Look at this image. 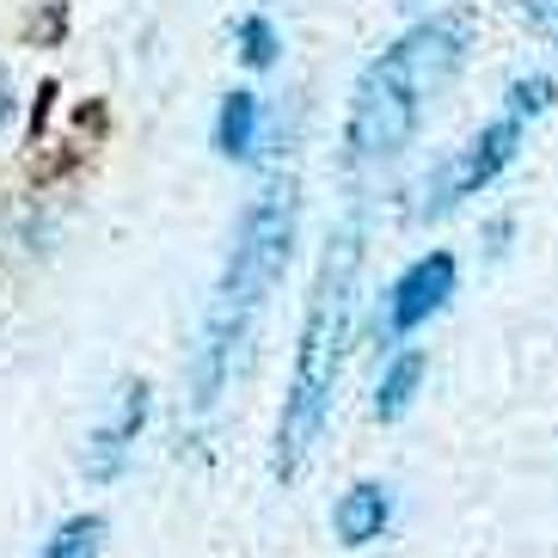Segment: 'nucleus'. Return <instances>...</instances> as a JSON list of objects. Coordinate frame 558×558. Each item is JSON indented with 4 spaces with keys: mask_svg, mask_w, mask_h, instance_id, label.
<instances>
[{
    "mask_svg": "<svg viewBox=\"0 0 558 558\" xmlns=\"http://www.w3.org/2000/svg\"><path fill=\"white\" fill-rule=\"evenodd\" d=\"M356 277H362V221L350 215L344 228L326 240L307 319H301L295 375H289V393H282L277 460H270L277 478H295L313 460L326 424H331V399H338V380H344V362H350V338H356Z\"/></svg>",
    "mask_w": 558,
    "mask_h": 558,
    "instance_id": "2",
    "label": "nucleus"
},
{
    "mask_svg": "<svg viewBox=\"0 0 558 558\" xmlns=\"http://www.w3.org/2000/svg\"><path fill=\"white\" fill-rule=\"evenodd\" d=\"M142 424H148V387L135 380V387H123V399H117L111 417L93 429V442H86V478H99V485H105V478L123 473V466H130V454H135Z\"/></svg>",
    "mask_w": 558,
    "mask_h": 558,
    "instance_id": "6",
    "label": "nucleus"
},
{
    "mask_svg": "<svg viewBox=\"0 0 558 558\" xmlns=\"http://www.w3.org/2000/svg\"><path fill=\"white\" fill-rule=\"evenodd\" d=\"M387 522H393V497H387V485H350V492L338 497V509H331V527H338V541L344 546L380 541Z\"/></svg>",
    "mask_w": 558,
    "mask_h": 558,
    "instance_id": "7",
    "label": "nucleus"
},
{
    "mask_svg": "<svg viewBox=\"0 0 558 558\" xmlns=\"http://www.w3.org/2000/svg\"><path fill=\"white\" fill-rule=\"evenodd\" d=\"M99 546H105L99 515H68L50 541H44V558H99Z\"/></svg>",
    "mask_w": 558,
    "mask_h": 558,
    "instance_id": "10",
    "label": "nucleus"
},
{
    "mask_svg": "<svg viewBox=\"0 0 558 558\" xmlns=\"http://www.w3.org/2000/svg\"><path fill=\"white\" fill-rule=\"evenodd\" d=\"M233 44H240L246 68H270V62H277V50H282L277 25H270L264 13H246V19H240V25H233Z\"/></svg>",
    "mask_w": 558,
    "mask_h": 558,
    "instance_id": "11",
    "label": "nucleus"
},
{
    "mask_svg": "<svg viewBox=\"0 0 558 558\" xmlns=\"http://www.w3.org/2000/svg\"><path fill=\"white\" fill-rule=\"evenodd\" d=\"M417 380H424V350H399L393 362H387V375H380L375 387V417H405L411 399H417Z\"/></svg>",
    "mask_w": 558,
    "mask_h": 558,
    "instance_id": "9",
    "label": "nucleus"
},
{
    "mask_svg": "<svg viewBox=\"0 0 558 558\" xmlns=\"http://www.w3.org/2000/svg\"><path fill=\"white\" fill-rule=\"evenodd\" d=\"M7 111H13V93H7V74H0V123H7Z\"/></svg>",
    "mask_w": 558,
    "mask_h": 558,
    "instance_id": "13",
    "label": "nucleus"
},
{
    "mask_svg": "<svg viewBox=\"0 0 558 558\" xmlns=\"http://www.w3.org/2000/svg\"><path fill=\"white\" fill-rule=\"evenodd\" d=\"M258 93H228L221 99V111H215V148L228 154V160H252V148H258Z\"/></svg>",
    "mask_w": 558,
    "mask_h": 558,
    "instance_id": "8",
    "label": "nucleus"
},
{
    "mask_svg": "<svg viewBox=\"0 0 558 558\" xmlns=\"http://www.w3.org/2000/svg\"><path fill=\"white\" fill-rule=\"evenodd\" d=\"M295 221H301L295 172H277L246 203L240 228H233L228 264H221V282H215L209 307H203V331H197V350H191V405L197 411H209L215 399L228 393L233 368H240L252 331H258L264 307H270V289L289 270Z\"/></svg>",
    "mask_w": 558,
    "mask_h": 558,
    "instance_id": "1",
    "label": "nucleus"
},
{
    "mask_svg": "<svg viewBox=\"0 0 558 558\" xmlns=\"http://www.w3.org/2000/svg\"><path fill=\"white\" fill-rule=\"evenodd\" d=\"M553 99H558L553 74H522V81H509L504 111H497L492 123H485V130H478L473 142H466V148H460L454 160L424 184V209L442 215V209H454V203L478 197L485 184L504 179L509 166H515V154H522V142H527V123H534Z\"/></svg>",
    "mask_w": 558,
    "mask_h": 558,
    "instance_id": "4",
    "label": "nucleus"
},
{
    "mask_svg": "<svg viewBox=\"0 0 558 558\" xmlns=\"http://www.w3.org/2000/svg\"><path fill=\"white\" fill-rule=\"evenodd\" d=\"M454 282H460L454 252H424V258H411L393 277V289H387V331H393V338H411L417 326H429V319L454 301Z\"/></svg>",
    "mask_w": 558,
    "mask_h": 558,
    "instance_id": "5",
    "label": "nucleus"
},
{
    "mask_svg": "<svg viewBox=\"0 0 558 558\" xmlns=\"http://www.w3.org/2000/svg\"><path fill=\"white\" fill-rule=\"evenodd\" d=\"M466 44H473V19L466 13H429L362 68L356 93H350V117H344L350 160L380 166L393 154H405L424 111L436 105V93L460 74Z\"/></svg>",
    "mask_w": 558,
    "mask_h": 558,
    "instance_id": "3",
    "label": "nucleus"
},
{
    "mask_svg": "<svg viewBox=\"0 0 558 558\" xmlns=\"http://www.w3.org/2000/svg\"><path fill=\"white\" fill-rule=\"evenodd\" d=\"M515 7H522L527 32L541 37L546 50H558V0H515Z\"/></svg>",
    "mask_w": 558,
    "mask_h": 558,
    "instance_id": "12",
    "label": "nucleus"
}]
</instances>
